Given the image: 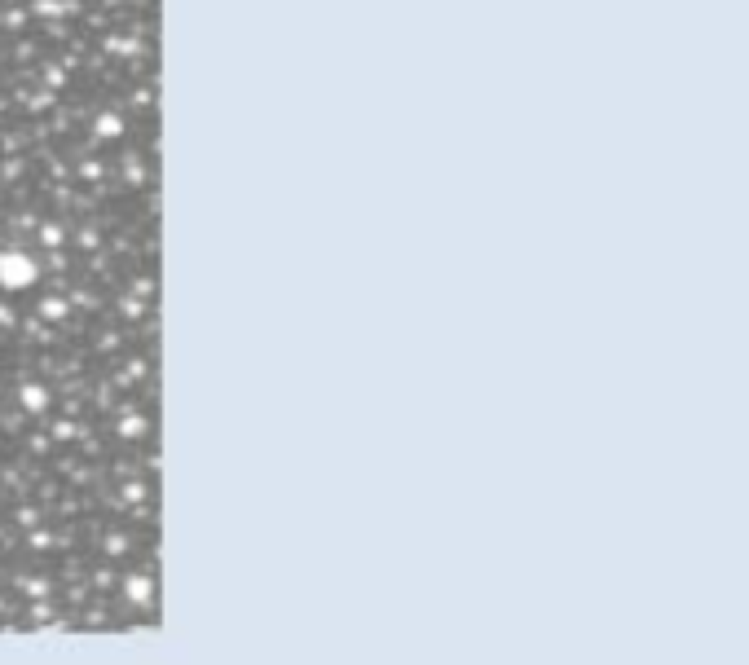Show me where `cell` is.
<instances>
[{
  "mask_svg": "<svg viewBox=\"0 0 749 665\" xmlns=\"http://www.w3.org/2000/svg\"><path fill=\"white\" fill-rule=\"evenodd\" d=\"M128 590H132V600H150V581H146V577H132Z\"/></svg>",
  "mask_w": 749,
  "mask_h": 665,
  "instance_id": "2",
  "label": "cell"
},
{
  "mask_svg": "<svg viewBox=\"0 0 749 665\" xmlns=\"http://www.w3.org/2000/svg\"><path fill=\"white\" fill-rule=\"evenodd\" d=\"M0 282H5V287H27L31 282V264L27 260H13V256H0Z\"/></svg>",
  "mask_w": 749,
  "mask_h": 665,
  "instance_id": "1",
  "label": "cell"
}]
</instances>
